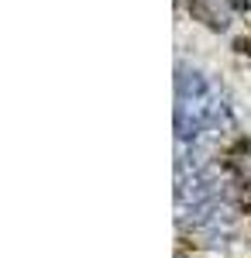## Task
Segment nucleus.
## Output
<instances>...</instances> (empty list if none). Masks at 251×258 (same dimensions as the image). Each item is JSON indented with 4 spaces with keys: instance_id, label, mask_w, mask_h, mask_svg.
<instances>
[{
    "instance_id": "nucleus-2",
    "label": "nucleus",
    "mask_w": 251,
    "mask_h": 258,
    "mask_svg": "<svg viewBox=\"0 0 251 258\" xmlns=\"http://www.w3.org/2000/svg\"><path fill=\"white\" fill-rule=\"evenodd\" d=\"M234 48H237L241 55H251V38H237V41H234Z\"/></svg>"
},
{
    "instance_id": "nucleus-1",
    "label": "nucleus",
    "mask_w": 251,
    "mask_h": 258,
    "mask_svg": "<svg viewBox=\"0 0 251 258\" xmlns=\"http://www.w3.org/2000/svg\"><path fill=\"white\" fill-rule=\"evenodd\" d=\"M190 14H193V18H200L203 24H210V28H224V24H227V21H217V14H213L203 0H193V4H190Z\"/></svg>"
},
{
    "instance_id": "nucleus-3",
    "label": "nucleus",
    "mask_w": 251,
    "mask_h": 258,
    "mask_svg": "<svg viewBox=\"0 0 251 258\" xmlns=\"http://www.w3.org/2000/svg\"><path fill=\"white\" fill-rule=\"evenodd\" d=\"M234 11H244V7H251V0H231Z\"/></svg>"
}]
</instances>
